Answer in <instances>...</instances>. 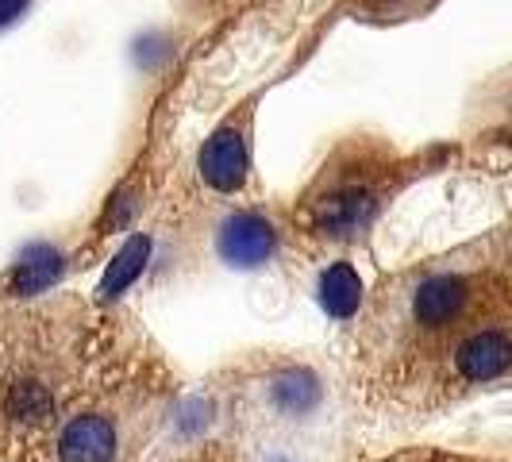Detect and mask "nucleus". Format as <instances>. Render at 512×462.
Returning <instances> with one entry per match:
<instances>
[{
    "label": "nucleus",
    "instance_id": "nucleus-9",
    "mask_svg": "<svg viewBox=\"0 0 512 462\" xmlns=\"http://www.w3.org/2000/svg\"><path fill=\"white\" fill-rule=\"evenodd\" d=\"M58 274H62V255L39 247V251H31V255L20 262V270H16V289H20V293H35V289L51 285Z\"/></svg>",
    "mask_w": 512,
    "mask_h": 462
},
{
    "label": "nucleus",
    "instance_id": "nucleus-4",
    "mask_svg": "<svg viewBox=\"0 0 512 462\" xmlns=\"http://www.w3.org/2000/svg\"><path fill=\"white\" fill-rule=\"evenodd\" d=\"M462 378L470 382H489V378H501L512 366V339L505 332H478L470 335L455 355Z\"/></svg>",
    "mask_w": 512,
    "mask_h": 462
},
{
    "label": "nucleus",
    "instance_id": "nucleus-10",
    "mask_svg": "<svg viewBox=\"0 0 512 462\" xmlns=\"http://www.w3.org/2000/svg\"><path fill=\"white\" fill-rule=\"evenodd\" d=\"M8 412L16 420H35L39 424V420L51 416V393L35 382H20L12 389V397H8Z\"/></svg>",
    "mask_w": 512,
    "mask_h": 462
},
{
    "label": "nucleus",
    "instance_id": "nucleus-3",
    "mask_svg": "<svg viewBox=\"0 0 512 462\" xmlns=\"http://www.w3.org/2000/svg\"><path fill=\"white\" fill-rule=\"evenodd\" d=\"M216 247H220V258H224V262L251 270V266H262L266 258L274 255L278 235H274V228H270L258 212H235V216L224 220Z\"/></svg>",
    "mask_w": 512,
    "mask_h": 462
},
{
    "label": "nucleus",
    "instance_id": "nucleus-8",
    "mask_svg": "<svg viewBox=\"0 0 512 462\" xmlns=\"http://www.w3.org/2000/svg\"><path fill=\"white\" fill-rule=\"evenodd\" d=\"M320 301L335 320H351L362 305V282L347 262H335L320 274Z\"/></svg>",
    "mask_w": 512,
    "mask_h": 462
},
{
    "label": "nucleus",
    "instance_id": "nucleus-2",
    "mask_svg": "<svg viewBox=\"0 0 512 462\" xmlns=\"http://www.w3.org/2000/svg\"><path fill=\"white\" fill-rule=\"evenodd\" d=\"M378 212V189L366 181H347L335 185L324 197H316L308 208V224L324 235H359Z\"/></svg>",
    "mask_w": 512,
    "mask_h": 462
},
{
    "label": "nucleus",
    "instance_id": "nucleus-11",
    "mask_svg": "<svg viewBox=\"0 0 512 462\" xmlns=\"http://www.w3.org/2000/svg\"><path fill=\"white\" fill-rule=\"evenodd\" d=\"M424 4H432V0H351V8L359 12L362 20H378V16L397 20V16H412Z\"/></svg>",
    "mask_w": 512,
    "mask_h": 462
},
{
    "label": "nucleus",
    "instance_id": "nucleus-7",
    "mask_svg": "<svg viewBox=\"0 0 512 462\" xmlns=\"http://www.w3.org/2000/svg\"><path fill=\"white\" fill-rule=\"evenodd\" d=\"M151 251H154V239L151 235H131L128 243L120 247V255L112 258V266H108V274L101 278V289H97V297L101 301H116L124 289H128L143 270H147V262H151Z\"/></svg>",
    "mask_w": 512,
    "mask_h": 462
},
{
    "label": "nucleus",
    "instance_id": "nucleus-5",
    "mask_svg": "<svg viewBox=\"0 0 512 462\" xmlns=\"http://www.w3.org/2000/svg\"><path fill=\"white\" fill-rule=\"evenodd\" d=\"M58 455L62 462H112L116 432L104 416H77L58 439Z\"/></svg>",
    "mask_w": 512,
    "mask_h": 462
},
{
    "label": "nucleus",
    "instance_id": "nucleus-1",
    "mask_svg": "<svg viewBox=\"0 0 512 462\" xmlns=\"http://www.w3.org/2000/svg\"><path fill=\"white\" fill-rule=\"evenodd\" d=\"M201 178L220 193H239L251 178V108L235 112L201 147Z\"/></svg>",
    "mask_w": 512,
    "mask_h": 462
},
{
    "label": "nucleus",
    "instance_id": "nucleus-12",
    "mask_svg": "<svg viewBox=\"0 0 512 462\" xmlns=\"http://www.w3.org/2000/svg\"><path fill=\"white\" fill-rule=\"evenodd\" d=\"M31 0H0V27H8L20 12H24Z\"/></svg>",
    "mask_w": 512,
    "mask_h": 462
},
{
    "label": "nucleus",
    "instance_id": "nucleus-6",
    "mask_svg": "<svg viewBox=\"0 0 512 462\" xmlns=\"http://www.w3.org/2000/svg\"><path fill=\"white\" fill-rule=\"evenodd\" d=\"M462 305H466V282L451 278V274H439V278H428L420 285L412 312H416V320L424 328H443V324H451L459 316Z\"/></svg>",
    "mask_w": 512,
    "mask_h": 462
}]
</instances>
